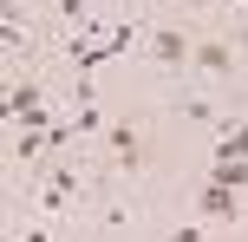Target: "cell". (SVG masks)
Listing matches in <instances>:
<instances>
[{
  "instance_id": "1",
  "label": "cell",
  "mask_w": 248,
  "mask_h": 242,
  "mask_svg": "<svg viewBox=\"0 0 248 242\" xmlns=\"http://www.w3.org/2000/svg\"><path fill=\"white\" fill-rule=\"evenodd\" d=\"M189 52H196V13H176V7H150L144 20V46L131 59V85L163 92V85H183L189 79Z\"/></svg>"
}]
</instances>
